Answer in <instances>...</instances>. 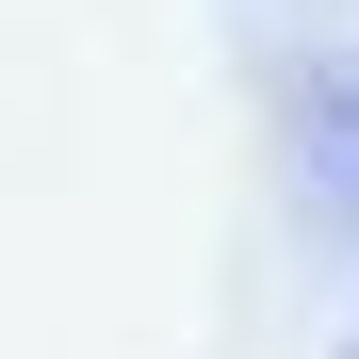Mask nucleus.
Here are the masks:
<instances>
[{
	"label": "nucleus",
	"mask_w": 359,
	"mask_h": 359,
	"mask_svg": "<svg viewBox=\"0 0 359 359\" xmlns=\"http://www.w3.org/2000/svg\"><path fill=\"white\" fill-rule=\"evenodd\" d=\"M343 359H359V343H343Z\"/></svg>",
	"instance_id": "2"
},
{
	"label": "nucleus",
	"mask_w": 359,
	"mask_h": 359,
	"mask_svg": "<svg viewBox=\"0 0 359 359\" xmlns=\"http://www.w3.org/2000/svg\"><path fill=\"white\" fill-rule=\"evenodd\" d=\"M278 114H294V196L327 229H359V66L343 49H294L278 66Z\"/></svg>",
	"instance_id": "1"
}]
</instances>
